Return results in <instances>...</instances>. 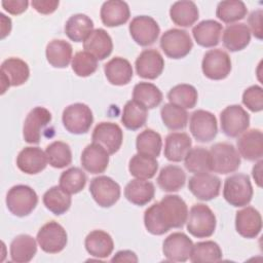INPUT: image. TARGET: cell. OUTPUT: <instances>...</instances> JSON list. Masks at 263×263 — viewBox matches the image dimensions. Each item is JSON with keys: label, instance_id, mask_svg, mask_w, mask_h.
Segmentation results:
<instances>
[{"label": "cell", "instance_id": "6da1fadb", "mask_svg": "<svg viewBox=\"0 0 263 263\" xmlns=\"http://www.w3.org/2000/svg\"><path fill=\"white\" fill-rule=\"evenodd\" d=\"M188 208L179 195H165L144 213V224L153 235H162L171 228H182L187 221Z\"/></svg>", "mask_w": 263, "mask_h": 263}, {"label": "cell", "instance_id": "7a4b0ae2", "mask_svg": "<svg viewBox=\"0 0 263 263\" xmlns=\"http://www.w3.org/2000/svg\"><path fill=\"white\" fill-rule=\"evenodd\" d=\"M186 224L188 232L194 237H210L216 229V216L206 204L195 203L188 212Z\"/></svg>", "mask_w": 263, "mask_h": 263}, {"label": "cell", "instance_id": "3957f363", "mask_svg": "<svg viewBox=\"0 0 263 263\" xmlns=\"http://www.w3.org/2000/svg\"><path fill=\"white\" fill-rule=\"evenodd\" d=\"M211 172L218 174H230L240 165V155L237 149L230 143L220 142L214 144L209 150Z\"/></svg>", "mask_w": 263, "mask_h": 263}, {"label": "cell", "instance_id": "277c9868", "mask_svg": "<svg viewBox=\"0 0 263 263\" xmlns=\"http://www.w3.org/2000/svg\"><path fill=\"white\" fill-rule=\"evenodd\" d=\"M223 196L232 206L241 208L250 203L253 197V187L250 177L246 174H234L226 178Z\"/></svg>", "mask_w": 263, "mask_h": 263}, {"label": "cell", "instance_id": "5b68a950", "mask_svg": "<svg viewBox=\"0 0 263 263\" xmlns=\"http://www.w3.org/2000/svg\"><path fill=\"white\" fill-rule=\"evenodd\" d=\"M6 206L16 217L30 215L38 203L37 193L28 185H14L6 194Z\"/></svg>", "mask_w": 263, "mask_h": 263}, {"label": "cell", "instance_id": "8992f818", "mask_svg": "<svg viewBox=\"0 0 263 263\" xmlns=\"http://www.w3.org/2000/svg\"><path fill=\"white\" fill-rule=\"evenodd\" d=\"M64 127L71 134L82 135L89 130L93 115L90 108L83 103H75L67 106L62 115Z\"/></svg>", "mask_w": 263, "mask_h": 263}, {"label": "cell", "instance_id": "52a82bcc", "mask_svg": "<svg viewBox=\"0 0 263 263\" xmlns=\"http://www.w3.org/2000/svg\"><path fill=\"white\" fill-rule=\"evenodd\" d=\"M160 47L166 57L179 60L189 54L193 47V42L187 31L170 29L161 35Z\"/></svg>", "mask_w": 263, "mask_h": 263}, {"label": "cell", "instance_id": "ba28073f", "mask_svg": "<svg viewBox=\"0 0 263 263\" xmlns=\"http://www.w3.org/2000/svg\"><path fill=\"white\" fill-rule=\"evenodd\" d=\"M36 240L43 252L57 254L65 249L68 241V234L61 224L50 221L39 229Z\"/></svg>", "mask_w": 263, "mask_h": 263}, {"label": "cell", "instance_id": "9c48e42d", "mask_svg": "<svg viewBox=\"0 0 263 263\" xmlns=\"http://www.w3.org/2000/svg\"><path fill=\"white\" fill-rule=\"evenodd\" d=\"M222 132L230 138H236L245 133L250 125L249 113L239 105L227 106L220 114Z\"/></svg>", "mask_w": 263, "mask_h": 263}, {"label": "cell", "instance_id": "30bf717a", "mask_svg": "<svg viewBox=\"0 0 263 263\" xmlns=\"http://www.w3.org/2000/svg\"><path fill=\"white\" fill-rule=\"evenodd\" d=\"M201 70L203 75L209 79H225L231 71V60L229 54L219 48L208 50L201 62Z\"/></svg>", "mask_w": 263, "mask_h": 263}, {"label": "cell", "instance_id": "8fae6325", "mask_svg": "<svg viewBox=\"0 0 263 263\" xmlns=\"http://www.w3.org/2000/svg\"><path fill=\"white\" fill-rule=\"evenodd\" d=\"M89 192L100 206L110 208L120 197V186L108 176H98L90 181Z\"/></svg>", "mask_w": 263, "mask_h": 263}, {"label": "cell", "instance_id": "7c38bea8", "mask_svg": "<svg viewBox=\"0 0 263 263\" xmlns=\"http://www.w3.org/2000/svg\"><path fill=\"white\" fill-rule=\"evenodd\" d=\"M189 128L193 138L201 143L214 140L218 133V124L215 115L209 111L195 110L189 120Z\"/></svg>", "mask_w": 263, "mask_h": 263}, {"label": "cell", "instance_id": "4fadbf2b", "mask_svg": "<svg viewBox=\"0 0 263 263\" xmlns=\"http://www.w3.org/2000/svg\"><path fill=\"white\" fill-rule=\"evenodd\" d=\"M1 93L10 86H20L30 77L28 64L18 58H8L1 64Z\"/></svg>", "mask_w": 263, "mask_h": 263}, {"label": "cell", "instance_id": "5bb4252c", "mask_svg": "<svg viewBox=\"0 0 263 263\" xmlns=\"http://www.w3.org/2000/svg\"><path fill=\"white\" fill-rule=\"evenodd\" d=\"M51 118V113L46 108L40 106L33 108L24 121V140L29 144H38L43 129L50 123Z\"/></svg>", "mask_w": 263, "mask_h": 263}, {"label": "cell", "instance_id": "9a60e30c", "mask_svg": "<svg viewBox=\"0 0 263 263\" xmlns=\"http://www.w3.org/2000/svg\"><path fill=\"white\" fill-rule=\"evenodd\" d=\"M128 30L134 41L141 46L152 45L160 33L157 22L149 15L135 16L129 23Z\"/></svg>", "mask_w": 263, "mask_h": 263}, {"label": "cell", "instance_id": "2e32d148", "mask_svg": "<svg viewBox=\"0 0 263 263\" xmlns=\"http://www.w3.org/2000/svg\"><path fill=\"white\" fill-rule=\"evenodd\" d=\"M91 140L92 143L101 145L109 154H114L122 145L123 132L116 123L100 122L93 128Z\"/></svg>", "mask_w": 263, "mask_h": 263}, {"label": "cell", "instance_id": "e0dca14e", "mask_svg": "<svg viewBox=\"0 0 263 263\" xmlns=\"http://www.w3.org/2000/svg\"><path fill=\"white\" fill-rule=\"evenodd\" d=\"M188 189L197 199L212 200L220 193L221 180L209 172L194 174L188 181Z\"/></svg>", "mask_w": 263, "mask_h": 263}, {"label": "cell", "instance_id": "ac0fdd59", "mask_svg": "<svg viewBox=\"0 0 263 263\" xmlns=\"http://www.w3.org/2000/svg\"><path fill=\"white\" fill-rule=\"evenodd\" d=\"M193 241L183 232L170 234L162 243V253L166 260L185 262L190 258Z\"/></svg>", "mask_w": 263, "mask_h": 263}, {"label": "cell", "instance_id": "d6986e66", "mask_svg": "<svg viewBox=\"0 0 263 263\" xmlns=\"http://www.w3.org/2000/svg\"><path fill=\"white\" fill-rule=\"evenodd\" d=\"M137 74L144 79H156L164 69V60L156 49H145L135 62Z\"/></svg>", "mask_w": 263, "mask_h": 263}, {"label": "cell", "instance_id": "ffe728a7", "mask_svg": "<svg viewBox=\"0 0 263 263\" xmlns=\"http://www.w3.org/2000/svg\"><path fill=\"white\" fill-rule=\"evenodd\" d=\"M235 229L245 238H255L262 229V218L259 211L247 205L239 210L235 216Z\"/></svg>", "mask_w": 263, "mask_h": 263}, {"label": "cell", "instance_id": "44dd1931", "mask_svg": "<svg viewBox=\"0 0 263 263\" xmlns=\"http://www.w3.org/2000/svg\"><path fill=\"white\" fill-rule=\"evenodd\" d=\"M236 145L239 155L249 161L261 159L263 156V135L258 128L242 133Z\"/></svg>", "mask_w": 263, "mask_h": 263}, {"label": "cell", "instance_id": "7402d4cb", "mask_svg": "<svg viewBox=\"0 0 263 263\" xmlns=\"http://www.w3.org/2000/svg\"><path fill=\"white\" fill-rule=\"evenodd\" d=\"M47 163L45 151L39 147H25L16 157V166L21 172L28 175L41 173Z\"/></svg>", "mask_w": 263, "mask_h": 263}, {"label": "cell", "instance_id": "603a6c76", "mask_svg": "<svg viewBox=\"0 0 263 263\" xmlns=\"http://www.w3.org/2000/svg\"><path fill=\"white\" fill-rule=\"evenodd\" d=\"M109 153L99 144H88L81 153L82 167L90 174H101L109 164Z\"/></svg>", "mask_w": 263, "mask_h": 263}, {"label": "cell", "instance_id": "cb8c5ba5", "mask_svg": "<svg viewBox=\"0 0 263 263\" xmlns=\"http://www.w3.org/2000/svg\"><path fill=\"white\" fill-rule=\"evenodd\" d=\"M85 51L92 54L97 60H105L113 50V42L110 35L104 29H95L83 41Z\"/></svg>", "mask_w": 263, "mask_h": 263}, {"label": "cell", "instance_id": "d4e9b609", "mask_svg": "<svg viewBox=\"0 0 263 263\" xmlns=\"http://www.w3.org/2000/svg\"><path fill=\"white\" fill-rule=\"evenodd\" d=\"M191 146V138L186 133H171L165 138L163 154L167 160L180 162L184 160Z\"/></svg>", "mask_w": 263, "mask_h": 263}, {"label": "cell", "instance_id": "484cf974", "mask_svg": "<svg viewBox=\"0 0 263 263\" xmlns=\"http://www.w3.org/2000/svg\"><path fill=\"white\" fill-rule=\"evenodd\" d=\"M102 23L107 27H118L125 24L130 15L128 4L120 0L103 3L100 11Z\"/></svg>", "mask_w": 263, "mask_h": 263}, {"label": "cell", "instance_id": "4316f807", "mask_svg": "<svg viewBox=\"0 0 263 263\" xmlns=\"http://www.w3.org/2000/svg\"><path fill=\"white\" fill-rule=\"evenodd\" d=\"M104 72L107 80L117 86L128 84L134 75L130 63L121 57H115L107 62L104 66Z\"/></svg>", "mask_w": 263, "mask_h": 263}, {"label": "cell", "instance_id": "83f0119b", "mask_svg": "<svg viewBox=\"0 0 263 263\" xmlns=\"http://www.w3.org/2000/svg\"><path fill=\"white\" fill-rule=\"evenodd\" d=\"M251 41V32L248 25L236 23L228 25L222 35V42L225 48L230 51H239L245 49Z\"/></svg>", "mask_w": 263, "mask_h": 263}, {"label": "cell", "instance_id": "f1b7e54d", "mask_svg": "<svg viewBox=\"0 0 263 263\" xmlns=\"http://www.w3.org/2000/svg\"><path fill=\"white\" fill-rule=\"evenodd\" d=\"M84 246L87 253L96 258L109 257L114 249V242L109 233L104 230L90 231L84 240Z\"/></svg>", "mask_w": 263, "mask_h": 263}, {"label": "cell", "instance_id": "f546056e", "mask_svg": "<svg viewBox=\"0 0 263 263\" xmlns=\"http://www.w3.org/2000/svg\"><path fill=\"white\" fill-rule=\"evenodd\" d=\"M223 27L214 20H204L195 25L192 29V35L198 45L202 47H214L218 45Z\"/></svg>", "mask_w": 263, "mask_h": 263}, {"label": "cell", "instance_id": "4dcf8cb0", "mask_svg": "<svg viewBox=\"0 0 263 263\" xmlns=\"http://www.w3.org/2000/svg\"><path fill=\"white\" fill-rule=\"evenodd\" d=\"M155 195V187L152 182L142 179H134L129 181L124 188L125 198L136 204L145 205L150 202Z\"/></svg>", "mask_w": 263, "mask_h": 263}, {"label": "cell", "instance_id": "1f68e13d", "mask_svg": "<svg viewBox=\"0 0 263 263\" xmlns=\"http://www.w3.org/2000/svg\"><path fill=\"white\" fill-rule=\"evenodd\" d=\"M37 240L29 234H20L15 236L9 248L10 258L16 263L30 262L37 252Z\"/></svg>", "mask_w": 263, "mask_h": 263}, {"label": "cell", "instance_id": "d6a6232c", "mask_svg": "<svg viewBox=\"0 0 263 263\" xmlns=\"http://www.w3.org/2000/svg\"><path fill=\"white\" fill-rule=\"evenodd\" d=\"M72 45L63 39H53L45 49L47 62L54 68H66L72 61Z\"/></svg>", "mask_w": 263, "mask_h": 263}, {"label": "cell", "instance_id": "836d02e7", "mask_svg": "<svg viewBox=\"0 0 263 263\" xmlns=\"http://www.w3.org/2000/svg\"><path fill=\"white\" fill-rule=\"evenodd\" d=\"M93 31L92 20L83 13L71 15L65 25V33L74 42L84 41Z\"/></svg>", "mask_w": 263, "mask_h": 263}, {"label": "cell", "instance_id": "e575fe53", "mask_svg": "<svg viewBox=\"0 0 263 263\" xmlns=\"http://www.w3.org/2000/svg\"><path fill=\"white\" fill-rule=\"evenodd\" d=\"M173 23L180 27H190L199 17V11L193 1L182 0L175 2L170 9Z\"/></svg>", "mask_w": 263, "mask_h": 263}, {"label": "cell", "instance_id": "d590c367", "mask_svg": "<svg viewBox=\"0 0 263 263\" xmlns=\"http://www.w3.org/2000/svg\"><path fill=\"white\" fill-rule=\"evenodd\" d=\"M186 182V174L182 167L168 164L162 167L157 177V184L165 192L179 191Z\"/></svg>", "mask_w": 263, "mask_h": 263}, {"label": "cell", "instance_id": "8d00e7d4", "mask_svg": "<svg viewBox=\"0 0 263 263\" xmlns=\"http://www.w3.org/2000/svg\"><path fill=\"white\" fill-rule=\"evenodd\" d=\"M43 203L45 208L57 216L65 214L71 206V194L65 191L60 185L49 188L43 194Z\"/></svg>", "mask_w": 263, "mask_h": 263}, {"label": "cell", "instance_id": "74e56055", "mask_svg": "<svg viewBox=\"0 0 263 263\" xmlns=\"http://www.w3.org/2000/svg\"><path fill=\"white\" fill-rule=\"evenodd\" d=\"M162 92L153 83L139 82L133 90V100L138 102L146 109H153L162 102Z\"/></svg>", "mask_w": 263, "mask_h": 263}, {"label": "cell", "instance_id": "f35d334b", "mask_svg": "<svg viewBox=\"0 0 263 263\" xmlns=\"http://www.w3.org/2000/svg\"><path fill=\"white\" fill-rule=\"evenodd\" d=\"M157 170L158 162L156 158L151 156L137 153L132 156L128 162V171L136 179L149 180L155 176Z\"/></svg>", "mask_w": 263, "mask_h": 263}, {"label": "cell", "instance_id": "ab89813d", "mask_svg": "<svg viewBox=\"0 0 263 263\" xmlns=\"http://www.w3.org/2000/svg\"><path fill=\"white\" fill-rule=\"evenodd\" d=\"M148 117V109L140 105L135 100L127 101L123 107L121 122L122 124L130 130H137L142 127Z\"/></svg>", "mask_w": 263, "mask_h": 263}, {"label": "cell", "instance_id": "60d3db41", "mask_svg": "<svg viewBox=\"0 0 263 263\" xmlns=\"http://www.w3.org/2000/svg\"><path fill=\"white\" fill-rule=\"evenodd\" d=\"M136 148L139 154L156 158L159 156L162 148L161 136L151 128L144 129L137 137Z\"/></svg>", "mask_w": 263, "mask_h": 263}, {"label": "cell", "instance_id": "b9f144b4", "mask_svg": "<svg viewBox=\"0 0 263 263\" xmlns=\"http://www.w3.org/2000/svg\"><path fill=\"white\" fill-rule=\"evenodd\" d=\"M222 257V250L219 245L213 240H205L193 243L189 259L193 263H206L218 262Z\"/></svg>", "mask_w": 263, "mask_h": 263}, {"label": "cell", "instance_id": "7bdbcfd3", "mask_svg": "<svg viewBox=\"0 0 263 263\" xmlns=\"http://www.w3.org/2000/svg\"><path fill=\"white\" fill-rule=\"evenodd\" d=\"M170 103L182 107L184 109H192L195 107L198 99L196 88L191 84H178L172 87L167 93Z\"/></svg>", "mask_w": 263, "mask_h": 263}, {"label": "cell", "instance_id": "ee69618b", "mask_svg": "<svg viewBox=\"0 0 263 263\" xmlns=\"http://www.w3.org/2000/svg\"><path fill=\"white\" fill-rule=\"evenodd\" d=\"M248 13L246 4L240 0L221 1L217 5L216 15L225 24H232L242 20Z\"/></svg>", "mask_w": 263, "mask_h": 263}, {"label": "cell", "instance_id": "f6af8a7d", "mask_svg": "<svg viewBox=\"0 0 263 263\" xmlns=\"http://www.w3.org/2000/svg\"><path fill=\"white\" fill-rule=\"evenodd\" d=\"M160 116L163 124L171 130L183 129L188 123V113L186 109L172 103L164 104L161 107Z\"/></svg>", "mask_w": 263, "mask_h": 263}, {"label": "cell", "instance_id": "bcb514c9", "mask_svg": "<svg viewBox=\"0 0 263 263\" xmlns=\"http://www.w3.org/2000/svg\"><path fill=\"white\" fill-rule=\"evenodd\" d=\"M48 163L54 168H64L72 162V151L70 146L62 141H54L50 143L46 149Z\"/></svg>", "mask_w": 263, "mask_h": 263}, {"label": "cell", "instance_id": "7dc6e473", "mask_svg": "<svg viewBox=\"0 0 263 263\" xmlns=\"http://www.w3.org/2000/svg\"><path fill=\"white\" fill-rule=\"evenodd\" d=\"M184 165L193 174L211 172L209 150L202 147L191 148L184 158Z\"/></svg>", "mask_w": 263, "mask_h": 263}, {"label": "cell", "instance_id": "c3c4849f", "mask_svg": "<svg viewBox=\"0 0 263 263\" xmlns=\"http://www.w3.org/2000/svg\"><path fill=\"white\" fill-rule=\"evenodd\" d=\"M86 184L85 173L76 166L63 172L60 177V186L69 194H76L82 191Z\"/></svg>", "mask_w": 263, "mask_h": 263}, {"label": "cell", "instance_id": "681fc988", "mask_svg": "<svg viewBox=\"0 0 263 263\" xmlns=\"http://www.w3.org/2000/svg\"><path fill=\"white\" fill-rule=\"evenodd\" d=\"M71 66L77 76L88 77L97 71L98 60L85 50L78 51L72 58Z\"/></svg>", "mask_w": 263, "mask_h": 263}, {"label": "cell", "instance_id": "f907efd6", "mask_svg": "<svg viewBox=\"0 0 263 263\" xmlns=\"http://www.w3.org/2000/svg\"><path fill=\"white\" fill-rule=\"evenodd\" d=\"M242 104L252 112L263 110V89L260 85H252L242 93Z\"/></svg>", "mask_w": 263, "mask_h": 263}, {"label": "cell", "instance_id": "816d5d0a", "mask_svg": "<svg viewBox=\"0 0 263 263\" xmlns=\"http://www.w3.org/2000/svg\"><path fill=\"white\" fill-rule=\"evenodd\" d=\"M262 16L263 11L262 9H257L251 12V14L248 17V28L250 29V32L253 33V35L261 40L262 39Z\"/></svg>", "mask_w": 263, "mask_h": 263}, {"label": "cell", "instance_id": "f5cc1de1", "mask_svg": "<svg viewBox=\"0 0 263 263\" xmlns=\"http://www.w3.org/2000/svg\"><path fill=\"white\" fill-rule=\"evenodd\" d=\"M1 4H2V7L8 13L17 15L27 10L29 2L27 0H3Z\"/></svg>", "mask_w": 263, "mask_h": 263}, {"label": "cell", "instance_id": "db71d44e", "mask_svg": "<svg viewBox=\"0 0 263 263\" xmlns=\"http://www.w3.org/2000/svg\"><path fill=\"white\" fill-rule=\"evenodd\" d=\"M33 8L41 14H50L59 7V0H33L31 2Z\"/></svg>", "mask_w": 263, "mask_h": 263}, {"label": "cell", "instance_id": "11a10c76", "mask_svg": "<svg viewBox=\"0 0 263 263\" xmlns=\"http://www.w3.org/2000/svg\"><path fill=\"white\" fill-rule=\"evenodd\" d=\"M112 262H138L137 255L129 250H123L117 252L113 258L111 259Z\"/></svg>", "mask_w": 263, "mask_h": 263}, {"label": "cell", "instance_id": "9f6ffc18", "mask_svg": "<svg viewBox=\"0 0 263 263\" xmlns=\"http://www.w3.org/2000/svg\"><path fill=\"white\" fill-rule=\"evenodd\" d=\"M1 16V39H4L9 35L11 31V20L7 17L4 13H0Z\"/></svg>", "mask_w": 263, "mask_h": 263}, {"label": "cell", "instance_id": "6f0895ef", "mask_svg": "<svg viewBox=\"0 0 263 263\" xmlns=\"http://www.w3.org/2000/svg\"><path fill=\"white\" fill-rule=\"evenodd\" d=\"M262 164H263V161L260 159L253 166V170H252V176L259 187H262Z\"/></svg>", "mask_w": 263, "mask_h": 263}]
</instances>
